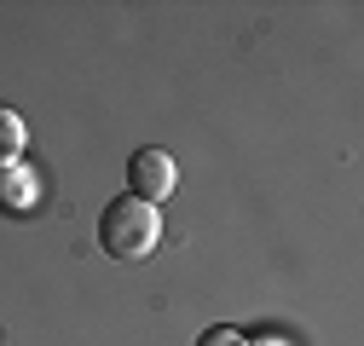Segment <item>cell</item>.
Listing matches in <instances>:
<instances>
[{"mask_svg":"<svg viewBox=\"0 0 364 346\" xmlns=\"http://www.w3.org/2000/svg\"><path fill=\"white\" fill-rule=\"evenodd\" d=\"M173 185H179V167H173V156H168V150L145 145V150H133V156H127V196H139V202H151V208H156Z\"/></svg>","mask_w":364,"mask_h":346,"instance_id":"cell-2","label":"cell"},{"mask_svg":"<svg viewBox=\"0 0 364 346\" xmlns=\"http://www.w3.org/2000/svg\"><path fill=\"white\" fill-rule=\"evenodd\" d=\"M197 346H249V340H243L232 323H214V329H203V335H197Z\"/></svg>","mask_w":364,"mask_h":346,"instance_id":"cell-4","label":"cell"},{"mask_svg":"<svg viewBox=\"0 0 364 346\" xmlns=\"http://www.w3.org/2000/svg\"><path fill=\"white\" fill-rule=\"evenodd\" d=\"M23 150V121L6 110V104H0V162H12Z\"/></svg>","mask_w":364,"mask_h":346,"instance_id":"cell-3","label":"cell"},{"mask_svg":"<svg viewBox=\"0 0 364 346\" xmlns=\"http://www.w3.org/2000/svg\"><path fill=\"white\" fill-rule=\"evenodd\" d=\"M156 242H162V220H156L151 202L116 196V202L99 213V248H105L110 260H145Z\"/></svg>","mask_w":364,"mask_h":346,"instance_id":"cell-1","label":"cell"}]
</instances>
